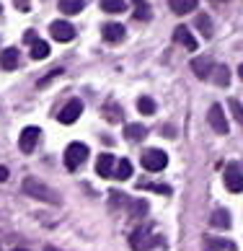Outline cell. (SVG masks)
Segmentation results:
<instances>
[{"label":"cell","mask_w":243,"mask_h":251,"mask_svg":"<svg viewBox=\"0 0 243 251\" xmlns=\"http://www.w3.org/2000/svg\"><path fill=\"white\" fill-rule=\"evenodd\" d=\"M21 189H24L26 197H31V200H39V202H47V204H60V194L54 189H49L44 181L34 179V176H26Z\"/></svg>","instance_id":"cell-1"},{"label":"cell","mask_w":243,"mask_h":251,"mask_svg":"<svg viewBox=\"0 0 243 251\" xmlns=\"http://www.w3.org/2000/svg\"><path fill=\"white\" fill-rule=\"evenodd\" d=\"M86 158H88V145L70 143L68 148H65V166H68L70 171H75L80 163H86Z\"/></svg>","instance_id":"cell-2"},{"label":"cell","mask_w":243,"mask_h":251,"mask_svg":"<svg viewBox=\"0 0 243 251\" xmlns=\"http://www.w3.org/2000/svg\"><path fill=\"white\" fill-rule=\"evenodd\" d=\"M168 163V155L163 151H158V148H150V151L143 153V166L147 171H163Z\"/></svg>","instance_id":"cell-3"},{"label":"cell","mask_w":243,"mask_h":251,"mask_svg":"<svg viewBox=\"0 0 243 251\" xmlns=\"http://www.w3.org/2000/svg\"><path fill=\"white\" fill-rule=\"evenodd\" d=\"M80 114H83V101H80V99H70L68 104H65V106L60 109L57 119H60L62 125H73Z\"/></svg>","instance_id":"cell-4"},{"label":"cell","mask_w":243,"mask_h":251,"mask_svg":"<svg viewBox=\"0 0 243 251\" xmlns=\"http://www.w3.org/2000/svg\"><path fill=\"white\" fill-rule=\"evenodd\" d=\"M207 119H210V127H212L218 135H228V119H225V111H222L220 104H212V106H210Z\"/></svg>","instance_id":"cell-5"},{"label":"cell","mask_w":243,"mask_h":251,"mask_svg":"<svg viewBox=\"0 0 243 251\" xmlns=\"http://www.w3.org/2000/svg\"><path fill=\"white\" fill-rule=\"evenodd\" d=\"M39 127H24V132L18 135V148H21V153H31L36 143H39Z\"/></svg>","instance_id":"cell-6"},{"label":"cell","mask_w":243,"mask_h":251,"mask_svg":"<svg viewBox=\"0 0 243 251\" xmlns=\"http://www.w3.org/2000/svg\"><path fill=\"white\" fill-rule=\"evenodd\" d=\"M129 244H132L135 251H147L150 246L161 244V238H150V230H143V228H140V230H135V233H132Z\"/></svg>","instance_id":"cell-7"},{"label":"cell","mask_w":243,"mask_h":251,"mask_svg":"<svg viewBox=\"0 0 243 251\" xmlns=\"http://www.w3.org/2000/svg\"><path fill=\"white\" fill-rule=\"evenodd\" d=\"M49 31H52V39H57V42H73L75 39V29H73V24H68V21H52Z\"/></svg>","instance_id":"cell-8"},{"label":"cell","mask_w":243,"mask_h":251,"mask_svg":"<svg viewBox=\"0 0 243 251\" xmlns=\"http://www.w3.org/2000/svg\"><path fill=\"white\" fill-rule=\"evenodd\" d=\"M225 187L230 192H243V171L238 169L236 163L225 166Z\"/></svg>","instance_id":"cell-9"},{"label":"cell","mask_w":243,"mask_h":251,"mask_svg":"<svg viewBox=\"0 0 243 251\" xmlns=\"http://www.w3.org/2000/svg\"><path fill=\"white\" fill-rule=\"evenodd\" d=\"M114 169H117V161H114V155H109V153H104L96 161V174L104 176V179H111V176H114Z\"/></svg>","instance_id":"cell-10"},{"label":"cell","mask_w":243,"mask_h":251,"mask_svg":"<svg viewBox=\"0 0 243 251\" xmlns=\"http://www.w3.org/2000/svg\"><path fill=\"white\" fill-rule=\"evenodd\" d=\"M173 39L179 42L181 47H186L189 52H194V50H197V39L192 36V31L186 29V26H176V29H173Z\"/></svg>","instance_id":"cell-11"},{"label":"cell","mask_w":243,"mask_h":251,"mask_svg":"<svg viewBox=\"0 0 243 251\" xmlns=\"http://www.w3.org/2000/svg\"><path fill=\"white\" fill-rule=\"evenodd\" d=\"M192 70L197 73V78H210L212 75V70H215V62L210 57H194L192 60Z\"/></svg>","instance_id":"cell-12"},{"label":"cell","mask_w":243,"mask_h":251,"mask_svg":"<svg viewBox=\"0 0 243 251\" xmlns=\"http://www.w3.org/2000/svg\"><path fill=\"white\" fill-rule=\"evenodd\" d=\"M204 251H236V244L233 241H225V238H212L207 236L204 238Z\"/></svg>","instance_id":"cell-13"},{"label":"cell","mask_w":243,"mask_h":251,"mask_svg":"<svg viewBox=\"0 0 243 251\" xmlns=\"http://www.w3.org/2000/svg\"><path fill=\"white\" fill-rule=\"evenodd\" d=\"M0 68L3 70H16L18 68V50L16 47H8L0 52Z\"/></svg>","instance_id":"cell-14"},{"label":"cell","mask_w":243,"mask_h":251,"mask_svg":"<svg viewBox=\"0 0 243 251\" xmlns=\"http://www.w3.org/2000/svg\"><path fill=\"white\" fill-rule=\"evenodd\" d=\"M101 34H104L106 42H122V39H124V26H122V24H106Z\"/></svg>","instance_id":"cell-15"},{"label":"cell","mask_w":243,"mask_h":251,"mask_svg":"<svg viewBox=\"0 0 243 251\" xmlns=\"http://www.w3.org/2000/svg\"><path fill=\"white\" fill-rule=\"evenodd\" d=\"M168 5H171V11L176 16H184V13H192L197 8V0H168Z\"/></svg>","instance_id":"cell-16"},{"label":"cell","mask_w":243,"mask_h":251,"mask_svg":"<svg viewBox=\"0 0 243 251\" xmlns=\"http://www.w3.org/2000/svg\"><path fill=\"white\" fill-rule=\"evenodd\" d=\"M210 78L215 80V86L225 88L228 83H230V70L225 68V65H215V70H212V75H210Z\"/></svg>","instance_id":"cell-17"},{"label":"cell","mask_w":243,"mask_h":251,"mask_svg":"<svg viewBox=\"0 0 243 251\" xmlns=\"http://www.w3.org/2000/svg\"><path fill=\"white\" fill-rule=\"evenodd\" d=\"M124 135H127L129 143H140V140L147 135V129H145L143 125H127V127H124Z\"/></svg>","instance_id":"cell-18"},{"label":"cell","mask_w":243,"mask_h":251,"mask_svg":"<svg viewBox=\"0 0 243 251\" xmlns=\"http://www.w3.org/2000/svg\"><path fill=\"white\" fill-rule=\"evenodd\" d=\"M83 5H86V0H60V11L68 13V16H75L83 11Z\"/></svg>","instance_id":"cell-19"},{"label":"cell","mask_w":243,"mask_h":251,"mask_svg":"<svg viewBox=\"0 0 243 251\" xmlns=\"http://www.w3.org/2000/svg\"><path fill=\"white\" fill-rule=\"evenodd\" d=\"M135 3V18L137 21H150V3L147 0H132Z\"/></svg>","instance_id":"cell-20"},{"label":"cell","mask_w":243,"mask_h":251,"mask_svg":"<svg viewBox=\"0 0 243 251\" xmlns=\"http://www.w3.org/2000/svg\"><path fill=\"white\" fill-rule=\"evenodd\" d=\"M49 57V44L42 42V39H36L31 44V60H47Z\"/></svg>","instance_id":"cell-21"},{"label":"cell","mask_w":243,"mask_h":251,"mask_svg":"<svg viewBox=\"0 0 243 251\" xmlns=\"http://www.w3.org/2000/svg\"><path fill=\"white\" fill-rule=\"evenodd\" d=\"M210 223L215 228H230V215H228V210H215L212 212V218Z\"/></svg>","instance_id":"cell-22"},{"label":"cell","mask_w":243,"mask_h":251,"mask_svg":"<svg viewBox=\"0 0 243 251\" xmlns=\"http://www.w3.org/2000/svg\"><path fill=\"white\" fill-rule=\"evenodd\" d=\"M129 176H132V163L127 161V158H122V161L117 163V169H114V179H129Z\"/></svg>","instance_id":"cell-23"},{"label":"cell","mask_w":243,"mask_h":251,"mask_svg":"<svg viewBox=\"0 0 243 251\" xmlns=\"http://www.w3.org/2000/svg\"><path fill=\"white\" fill-rule=\"evenodd\" d=\"M101 3V11L106 13H122L124 11V0H98Z\"/></svg>","instance_id":"cell-24"},{"label":"cell","mask_w":243,"mask_h":251,"mask_svg":"<svg viewBox=\"0 0 243 251\" xmlns=\"http://www.w3.org/2000/svg\"><path fill=\"white\" fill-rule=\"evenodd\" d=\"M194 24H197V29H202V34L210 39V36H212V21H210V16L199 13L197 18H194Z\"/></svg>","instance_id":"cell-25"},{"label":"cell","mask_w":243,"mask_h":251,"mask_svg":"<svg viewBox=\"0 0 243 251\" xmlns=\"http://www.w3.org/2000/svg\"><path fill=\"white\" fill-rule=\"evenodd\" d=\"M137 109H140V114H155V101L150 96H140L137 99Z\"/></svg>","instance_id":"cell-26"},{"label":"cell","mask_w":243,"mask_h":251,"mask_svg":"<svg viewBox=\"0 0 243 251\" xmlns=\"http://www.w3.org/2000/svg\"><path fill=\"white\" fill-rule=\"evenodd\" d=\"M127 204H129V212H132L135 218H140V215L147 212V202L145 200H127Z\"/></svg>","instance_id":"cell-27"},{"label":"cell","mask_w":243,"mask_h":251,"mask_svg":"<svg viewBox=\"0 0 243 251\" xmlns=\"http://www.w3.org/2000/svg\"><path fill=\"white\" fill-rule=\"evenodd\" d=\"M104 114H106V119H109V122H119V114H122V109L114 104V101H109V104L104 106Z\"/></svg>","instance_id":"cell-28"},{"label":"cell","mask_w":243,"mask_h":251,"mask_svg":"<svg viewBox=\"0 0 243 251\" xmlns=\"http://www.w3.org/2000/svg\"><path fill=\"white\" fill-rule=\"evenodd\" d=\"M230 111H233V117H236L238 122L243 125V104H241L238 99H230Z\"/></svg>","instance_id":"cell-29"},{"label":"cell","mask_w":243,"mask_h":251,"mask_svg":"<svg viewBox=\"0 0 243 251\" xmlns=\"http://www.w3.org/2000/svg\"><path fill=\"white\" fill-rule=\"evenodd\" d=\"M57 75H62V70L60 68H54V70H49V73H47V75L39 80V86H47V83H49V80H54V78H57Z\"/></svg>","instance_id":"cell-30"},{"label":"cell","mask_w":243,"mask_h":251,"mask_svg":"<svg viewBox=\"0 0 243 251\" xmlns=\"http://www.w3.org/2000/svg\"><path fill=\"white\" fill-rule=\"evenodd\" d=\"M13 3H16V8H18V11H29V8H31V0H13Z\"/></svg>","instance_id":"cell-31"},{"label":"cell","mask_w":243,"mask_h":251,"mask_svg":"<svg viewBox=\"0 0 243 251\" xmlns=\"http://www.w3.org/2000/svg\"><path fill=\"white\" fill-rule=\"evenodd\" d=\"M8 179V169H5V166H0V181H5Z\"/></svg>","instance_id":"cell-32"},{"label":"cell","mask_w":243,"mask_h":251,"mask_svg":"<svg viewBox=\"0 0 243 251\" xmlns=\"http://www.w3.org/2000/svg\"><path fill=\"white\" fill-rule=\"evenodd\" d=\"M238 75H241V80H243V65H241V68H238Z\"/></svg>","instance_id":"cell-33"},{"label":"cell","mask_w":243,"mask_h":251,"mask_svg":"<svg viewBox=\"0 0 243 251\" xmlns=\"http://www.w3.org/2000/svg\"><path fill=\"white\" fill-rule=\"evenodd\" d=\"M44 251H57V249H54V246H47V249H44Z\"/></svg>","instance_id":"cell-34"},{"label":"cell","mask_w":243,"mask_h":251,"mask_svg":"<svg viewBox=\"0 0 243 251\" xmlns=\"http://www.w3.org/2000/svg\"><path fill=\"white\" fill-rule=\"evenodd\" d=\"M13 251H26V249H13Z\"/></svg>","instance_id":"cell-35"},{"label":"cell","mask_w":243,"mask_h":251,"mask_svg":"<svg viewBox=\"0 0 243 251\" xmlns=\"http://www.w3.org/2000/svg\"><path fill=\"white\" fill-rule=\"evenodd\" d=\"M215 3H222V0H215Z\"/></svg>","instance_id":"cell-36"},{"label":"cell","mask_w":243,"mask_h":251,"mask_svg":"<svg viewBox=\"0 0 243 251\" xmlns=\"http://www.w3.org/2000/svg\"><path fill=\"white\" fill-rule=\"evenodd\" d=\"M0 11H3V8H0Z\"/></svg>","instance_id":"cell-37"}]
</instances>
